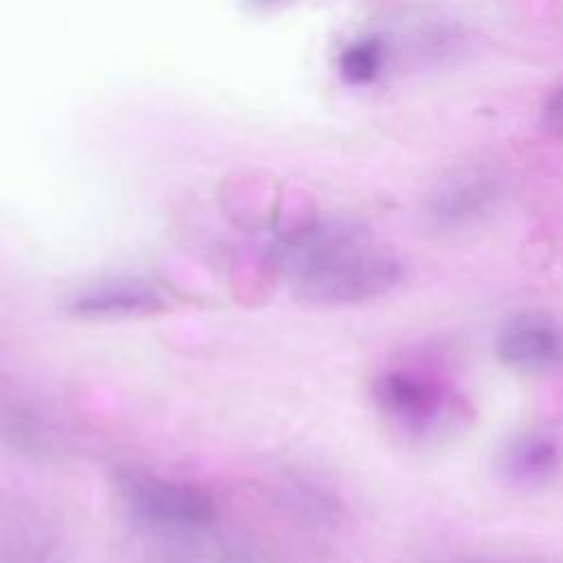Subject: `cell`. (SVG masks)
I'll return each mask as SVG.
<instances>
[{
    "instance_id": "8992f818",
    "label": "cell",
    "mask_w": 563,
    "mask_h": 563,
    "mask_svg": "<svg viewBox=\"0 0 563 563\" xmlns=\"http://www.w3.org/2000/svg\"><path fill=\"white\" fill-rule=\"evenodd\" d=\"M64 310L84 321H123L163 314L169 297L145 279H108L73 292Z\"/></svg>"
},
{
    "instance_id": "9c48e42d",
    "label": "cell",
    "mask_w": 563,
    "mask_h": 563,
    "mask_svg": "<svg viewBox=\"0 0 563 563\" xmlns=\"http://www.w3.org/2000/svg\"><path fill=\"white\" fill-rule=\"evenodd\" d=\"M2 563H57V545L40 528H18L0 548Z\"/></svg>"
},
{
    "instance_id": "30bf717a",
    "label": "cell",
    "mask_w": 563,
    "mask_h": 563,
    "mask_svg": "<svg viewBox=\"0 0 563 563\" xmlns=\"http://www.w3.org/2000/svg\"><path fill=\"white\" fill-rule=\"evenodd\" d=\"M539 117L548 134L563 139V84L545 95Z\"/></svg>"
},
{
    "instance_id": "3957f363",
    "label": "cell",
    "mask_w": 563,
    "mask_h": 563,
    "mask_svg": "<svg viewBox=\"0 0 563 563\" xmlns=\"http://www.w3.org/2000/svg\"><path fill=\"white\" fill-rule=\"evenodd\" d=\"M114 490L139 523L163 532H200L218 517L213 495L191 482L158 475L139 466L114 471Z\"/></svg>"
},
{
    "instance_id": "7a4b0ae2",
    "label": "cell",
    "mask_w": 563,
    "mask_h": 563,
    "mask_svg": "<svg viewBox=\"0 0 563 563\" xmlns=\"http://www.w3.org/2000/svg\"><path fill=\"white\" fill-rule=\"evenodd\" d=\"M372 398L387 422L413 438L438 435L462 413L455 385L444 374L416 363L380 369L372 380Z\"/></svg>"
},
{
    "instance_id": "ba28073f",
    "label": "cell",
    "mask_w": 563,
    "mask_h": 563,
    "mask_svg": "<svg viewBox=\"0 0 563 563\" xmlns=\"http://www.w3.org/2000/svg\"><path fill=\"white\" fill-rule=\"evenodd\" d=\"M391 59V37L378 31H367L350 37L341 46L336 55V70L347 86H372L387 73Z\"/></svg>"
},
{
    "instance_id": "52a82bcc",
    "label": "cell",
    "mask_w": 563,
    "mask_h": 563,
    "mask_svg": "<svg viewBox=\"0 0 563 563\" xmlns=\"http://www.w3.org/2000/svg\"><path fill=\"white\" fill-rule=\"evenodd\" d=\"M563 466V446L548 429H526L508 438L497 455L499 475L521 488H534L556 477Z\"/></svg>"
},
{
    "instance_id": "277c9868",
    "label": "cell",
    "mask_w": 563,
    "mask_h": 563,
    "mask_svg": "<svg viewBox=\"0 0 563 563\" xmlns=\"http://www.w3.org/2000/svg\"><path fill=\"white\" fill-rule=\"evenodd\" d=\"M504 178L486 165L462 167L444 176L427 196L424 213L440 231H460L482 222L501 200Z\"/></svg>"
},
{
    "instance_id": "6da1fadb",
    "label": "cell",
    "mask_w": 563,
    "mask_h": 563,
    "mask_svg": "<svg viewBox=\"0 0 563 563\" xmlns=\"http://www.w3.org/2000/svg\"><path fill=\"white\" fill-rule=\"evenodd\" d=\"M290 295L314 308H347L380 299L407 275L405 260L363 224L347 218H312L275 246Z\"/></svg>"
},
{
    "instance_id": "5b68a950",
    "label": "cell",
    "mask_w": 563,
    "mask_h": 563,
    "mask_svg": "<svg viewBox=\"0 0 563 563\" xmlns=\"http://www.w3.org/2000/svg\"><path fill=\"white\" fill-rule=\"evenodd\" d=\"M497 358L526 374L563 367V323L543 312H521L506 319L495 334Z\"/></svg>"
}]
</instances>
